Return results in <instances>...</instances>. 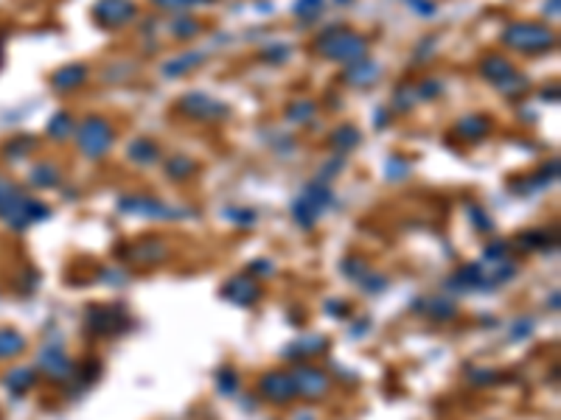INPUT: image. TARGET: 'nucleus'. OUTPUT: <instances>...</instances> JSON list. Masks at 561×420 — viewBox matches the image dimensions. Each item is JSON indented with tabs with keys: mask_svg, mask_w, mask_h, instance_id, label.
Masks as SVG:
<instances>
[{
	"mask_svg": "<svg viewBox=\"0 0 561 420\" xmlns=\"http://www.w3.org/2000/svg\"><path fill=\"white\" fill-rule=\"evenodd\" d=\"M340 3H345V0H340Z\"/></svg>",
	"mask_w": 561,
	"mask_h": 420,
	"instance_id": "27",
	"label": "nucleus"
},
{
	"mask_svg": "<svg viewBox=\"0 0 561 420\" xmlns=\"http://www.w3.org/2000/svg\"><path fill=\"white\" fill-rule=\"evenodd\" d=\"M129 160L137 163V166H152L158 157H160V149L158 143H152V140H132L129 149H126Z\"/></svg>",
	"mask_w": 561,
	"mask_h": 420,
	"instance_id": "10",
	"label": "nucleus"
},
{
	"mask_svg": "<svg viewBox=\"0 0 561 420\" xmlns=\"http://www.w3.org/2000/svg\"><path fill=\"white\" fill-rule=\"evenodd\" d=\"M323 12V0H298L295 3V15L303 20H315Z\"/></svg>",
	"mask_w": 561,
	"mask_h": 420,
	"instance_id": "20",
	"label": "nucleus"
},
{
	"mask_svg": "<svg viewBox=\"0 0 561 420\" xmlns=\"http://www.w3.org/2000/svg\"><path fill=\"white\" fill-rule=\"evenodd\" d=\"M315 51H317L320 56H326V59L354 64V62H362V59H365L368 42H365V37L348 31V28H331V31L320 34V40L315 42Z\"/></svg>",
	"mask_w": 561,
	"mask_h": 420,
	"instance_id": "1",
	"label": "nucleus"
},
{
	"mask_svg": "<svg viewBox=\"0 0 561 420\" xmlns=\"http://www.w3.org/2000/svg\"><path fill=\"white\" fill-rule=\"evenodd\" d=\"M115 140V129L104 118H87L76 129V143L87 157H104Z\"/></svg>",
	"mask_w": 561,
	"mask_h": 420,
	"instance_id": "2",
	"label": "nucleus"
},
{
	"mask_svg": "<svg viewBox=\"0 0 561 420\" xmlns=\"http://www.w3.org/2000/svg\"><path fill=\"white\" fill-rule=\"evenodd\" d=\"M31 182H34V185H42V188L56 185V182H59V171H56L53 166L42 163V166H37V168L31 171Z\"/></svg>",
	"mask_w": 561,
	"mask_h": 420,
	"instance_id": "17",
	"label": "nucleus"
},
{
	"mask_svg": "<svg viewBox=\"0 0 561 420\" xmlns=\"http://www.w3.org/2000/svg\"><path fill=\"white\" fill-rule=\"evenodd\" d=\"M360 143V129L357 126H340L334 134H331V146H337V149H354Z\"/></svg>",
	"mask_w": 561,
	"mask_h": 420,
	"instance_id": "12",
	"label": "nucleus"
},
{
	"mask_svg": "<svg viewBox=\"0 0 561 420\" xmlns=\"http://www.w3.org/2000/svg\"><path fill=\"white\" fill-rule=\"evenodd\" d=\"M261 390H264V395L272 398V401H290V398L295 395V384H292L290 378H284V376H278V373L267 376L264 384H261Z\"/></svg>",
	"mask_w": 561,
	"mask_h": 420,
	"instance_id": "8",
	"label": "nucleus"
},
{
	"mask_svg": "<svg viewBox=\"0 0 561 420\" xmlns=\"http://www.w3.org/2000/svg\"><path fill=\"white\" fill-rule=\"evenodd\" d=\"M315 112V104H295L292 110H290V121H301V118H309Z\"/></svg>",
	"mask_w": 561,
	"mask_h": 420,
	"instance_id": "25",
	"label": "nucleus"
},
{
	"mask_svg": "<svg viewBox=\"0 0 561 420\" xmlns=\"http://www.w3.org/2000/svg\"><path fill=\"white\" fill-rule=\"evenodd\" d=\"M503 42L517 48V51H528V53H539L555 45L553 31H547L544 26L536 23H511L503 34Z\"/></svg>",
	"mask_w": 561,
	"mask_h": 420,
	"instance_id": "3",
	"label": "nucleus"
},
{
	"mask_svg": "<svg viewBox=\"0 0 561 420\" xmlns=\"http://www.w3.org/2000/svg\"><path fill=\"white\" fill-rule=\"evenodd\" d=\"M480 73H483V79H488L491 85L500 87L508 96H517V93H522L528 87V82L517 73L514 64L505 56H497V53H491V56H485L480 62Z\"/></svg>",
	"mask_w": 561,
	"mask_h": 420,
	"instance_id": "4",
	"label": "nucleus"
},
{
	"mask_svg": "<svg viewBox=\"0 0 561 420\" xmlns=\"http://www.w3.org/2000/svg\"><path fill=\"white\" fill-rule=\"evenodd\" d=\"M20 350H23V339L15 331H0V359L15 356Z\"/></svg>",
	"mask_w": 561,
	"mask_h": 420,
	"instance_id": "13",
	"label": "nucleus"
},
{
	"mask_svg": "<svg viewBox=\"0 0 561 420\" xmlns=\"http://www.w3.org/2000/svg\"><path fill=\"white\" fill-rule=\"evenodd\" d=\"M85 76H87L85 64H65L62 70L53 73V87L56 90H74V87H79L85 82Z\"/></svg>",
	"mask_w": 561,
	"mask_h": 420,
	"instance_id": "9",
	"label": "nucleus"
},
{
	"mask_svg": "<svg viewBox=\"0 0 561 420\" xmlns=\"http://www.w3.org/2000/svg\"><path fill=\"white\" fill-rule=\"evenodd\" d=\"M396 98H399V101H396L399 110H410V107L415 104V87H401Z\"/></svg>",
	"mask_w": 561,
	"mask_h": 420,
	"instance_id": "22",
	"label": "nucleus"
},
{
	"mask_svg": "<svg viewBox=\"0 0 561 420\" xmlns=\"http://www.w3.org/2000/svg\"><path fill=\"white\" fill-rule=\"evenodd\" d=\"M152 3H155L158 9H163V12H185V9L210 3V0H152Z\"/></svg>",
	"mask_w": 561,
	"mask_h": 420,
	"instance_id": "18",
	"label": "nucleus"
},
{
	"mask_svg": "<svg viewBox=\"0 0 561 420\" xmlns=\"http://www.w3.org/2000/svg\"><path fill=\"white\" fill-rule=\"evenodd\" d=\"M202 62H205V53H202V51H191V53H180V56H174V59H169V62L163 64V76H171V79H177V76L188 73V70L199 67Z\"/></svg>",
	"mask_w": 561,
	"mask_h": 420,
	"instance_id": "7",
	"label": "nucleus"
},
{
	"mask_svg": "<svg viewBox=\"0 0 561 420\" xmlns=\"http://www.w3.org/2000/svg\"><path fill=\"white\" fill-rule=\"evenodd\" d=\"M31 381H34V373H31V370H15V373L9 376V384H20V392H23Z\"/></svg>",
	"mask_w": 561,
	"mask_h": 420,
	"instance_id": "23",
	"label": "nucleus"
},
{
	"mask_svg": "<svg viewBox=\"0 0 561 420\" xmlns=\"http://www.w3.org/2000/svg\"><path fill=\"white\" fill-rule=\"evenodd\" d=\"M407 3L412 6V12H418V15H424V17L435 15V3H433V0H407Z\"/></svg>",
	"mask_w": 561,
	"mask_h": 420,
	"instance_id": "24",
	"label": "nucleus"
},
{
	"mask_svg": "<svg viewBox=\"0 0 561 420\" xmlns=\"http://www.w3.org/2000/svg\"><path fill=\"white\" fill-rule=\"evenodd\" d=\"M438 93H441V85H438V82H424V85L418 87V96H421V98H435Z\"/></svg>",
	"mask_w": 561,
	"mask_h": 420,
	"instance_id": "26",
	"label": "nucleus"
},
{
	"mask_svg": "<svg viewBox=\"0 0 561 420\" xmlns=\"http://www.w3.org/2000/svg\"><path fill=\"white\" fill-rule=\"evenodd\" d=\"M301 387H303V392L317 395V392L326 390V376L315 373V370H301Z\"/></svg>",
	"mask_w": 561,
	"mask_h": 420,
	"instance_id": "16",
	"label": "nucleus"
},
{
	"mask_svg": "<svg viewBox=\"0 0 561 420\" xmlns=\"http://www.w3.org/2000/svg\"><path fill=\"white\" fill-rule=\"evenodd\" d=\"M171 31H174L177 40H188V37H196V34H199V23L191 20V17H180V20H174Z\"/></svg>",
	"mask_w": 561,
	"mask_h": 420,
	"instance_id": "19",
	"label": "nucleus"
},
{
	"mask_svg": "<svg viewBox=\"0 0 561 420\" xmlns=\"http://www.w3.org/2000/svg\"><path fill=\"white\" fill-rule=\"evenodd\" d=\"M180 110L196 121H219V118H228L231 107L219 98H210L205 93H185L180 98Z\"/></svg>",
	"mask_w": 561,
	"mask_h": 420,
	"instance_id": "5",
	"label": "nucleus"
},
{
	"mask_svg": "<svg viewBox=\"0 0 561 420\" xmlns=\"http://www.w3.org/2000/svg\"><path fill=\"white\" fill-rule=\"evenodd\" d=\"M135 15H137V9H135L132 0H99L96 9H93L96 23H101L104 28H121Z\"/></svg>",
	"mask_w": 561,
	"mask_h": 420,
	"instance_id": "6",
	"label": "nucleus"
},
{
	"mask_svg": "<svg viewBox=\"0 0 561 420\" xmlns=\"http://www.w3.org/2000/svg\"><path fill=\"white\" fill-rule=\"evenodd\" d=\"M374 79H376V64H374V62H368V59L354 62V64H348V70H345V82L357 85V87L371 85Z\"/></svg>",
	"mask_w": 561,
	"mask_h": 420,
	"instance_id": "11",
	"label": "nucleus"
},
{
	"mask_svg": "<svg viewBox=\"0 0 561 420\" xmlns=\"http://www.w3.org/2000/svg\"><path fill=\"white\" fill-rule=\"evenodd\" d=\"M74 129H76V123L70 121V115H67V112L53 115V118H51V123H48V132H51L53 137H59V140H62V137H67V134L74 132Z\"/></svg>",
	"mask_w": 561,
	"mask_h": 420,
	"instance_id": "15",
	"label": "nucleus"
},
{
	"mask_svg": "<svg viewBox=\"0 0 561 420\" xmlns=\"http://www.w3.org/2000/svg\"><path fill=\"white\" fill-rule=\"evenodd\" d=\"M458 132H460V134H466V137H480V134H485V132H488V121H485V118H480V115L463 118V121L458 123Z\"/></svg>",
	"mask_w": 561,
	"mask_h": 420,
	"instance_id": "14",
	"label": "nucleus"
},
{
	"mask_svg": "<svg viewBox=\"0 0 561 420\" xmlns=\"http://www.w3.org/2000/svg\"><path fill=\"white\" fill-rule=\"evenodd\" d=\"M166 171H169V177H174V180H183V177H188V174L194 171V163H191L188 157H174V160H169Z\"/></svg>",
	"mask_w": 561,
	"mask_h": 420,
	"instance_id": "21",
	"label": "nucleus"
}]
</instances>
